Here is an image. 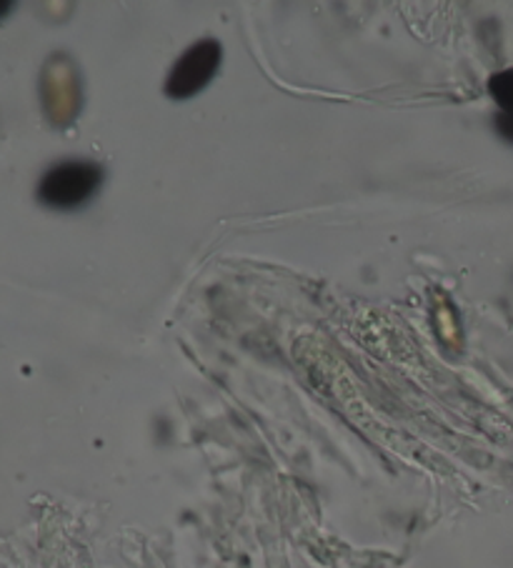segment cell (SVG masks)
<instances>
[{"mask_svg": "<svg viewBox=\"0 0 513 568\" xmlns=\"http://www.w3.org/2000/svg\"><path fill=\"white\" fill-rule=\"evenodd\" d=\"M493 125H496L501 139L513 145V113H499L496 119H493Z\"/></svg>", "mask_w": 513, "mask_h": 568, "instance_id": "277c9868", "label": "cell"}, {"mask_svg": "<svg viewBox=\"0 0 513 568\" xmlns=\"http://www.w3.org/2000/svg\"><path fill=\"white\" fill-rule=\"evenodd\" d=\"M103 185V169L93 161H63L51 165L38 183V201L53 211H76Z\"/></svg>", "mask_w": 513, "mask_h": 568, "instance_id": "6da1fadb", "label": "cell"}, {"mask_svg": "<svg viewBox=\"0 0 513 568\" xmlns=\"http://www.w3.org/2000/svg\"><path fill=\"white\" fill-rule=\"evenodd\" d=\"M489 93L503 113H513V68L499 71L489 78Z\"/></svg>", "mask_w": 513, "mask_h": 568, "instance_id": "3957f363", "label": "cell"}, {"mask_svg": "<svg viewBox=\"0 0 513 568\" xmlns=\"http://www.w3.org/2000/svg\"><path fill=\"white\" fill-rule=\"evenodd\" d=\"M223 61V48L213 38H205V41L193 43L189 51H185L175 65L171 68L165 81V95L173 98V101H185V98H193L201 93L205 85H209L215 73H219Z\"/></svg>", "mask_w": 513, "mask_h": 568, "instance_id": "7a4b0ae2", "label": "cell"}]
</instances>
